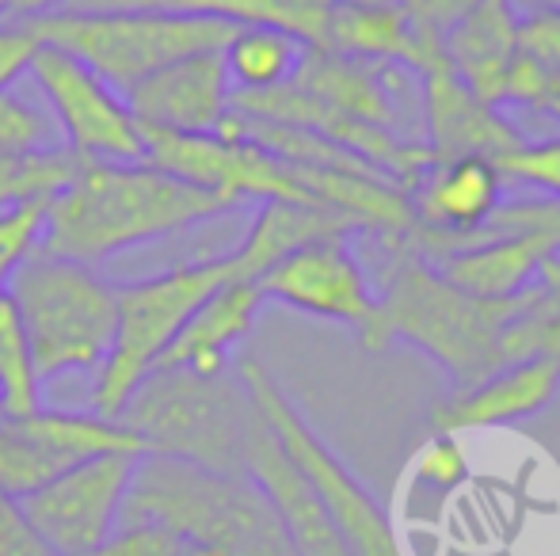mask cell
<instances>
[{"label":"cell","mask_w":560,"mask_h":556,"mask_svg":"<svg viewBox=\"0 0 560 556\" xmlns=\"http://www.w3.org/2000/svg\"><path fill=\"white\" fill-rule=\"evenodd\" d=\"M416 214L408 252H435L439 240H465L485 233L503 206V176L485 156L435 161L408 191Z\"/></svg>","instance_id":"cell-13"},{"label":"cell","mask_w":560,"mask_h":556,"mask_svg":"<svg viewBox=\"0 0 560 556\" xmlns=\"http://www.w3.org/2000/svg\"><path fill=\"white\" fill-rule=\"evenodd\" d=\"M416 476L423 484L439 492H454L457 484L469 476V461H465V450L457 442V435H435L416 458Z\"/></svg>","instance_id":"cell-31"},{"label":"cell","mask_w":560,"mask_h":556,"mask_svg":"<svg viewBox=\"0 0 560 556\" xmlns=\"http://www.w3.org/2000/svg\"><path fill=\"white\" fill-rule=\"evenodd\" d=\"M100 453H145L141 438L96 412L35 409L0 416V492L23 499Z\"/></svg>","instance_id":"cell-11"},{"label":"cell","mask_w":560,"mask_h":556,"mask_svg":"<svg viewBox=\"0 0 560 556\" xmlns=\"http://www.w3.org/2000/svg\"><path fill=\"white\" fill-rule=\"evenodd\" d=\"M184 545V537L156 522H122L96 556H179Z\"/></svg>","instance_id":"cell-33"},{"label":"cell","mask_w":560,"mask_h":556,"mask_svg":"<svg viewBox=\"0 0 560 556\" xmlns=\"http://www.w3.org/2000/svg\"><path fill=\"white\" fill-rule=\"evenodd\" d=\"M46 202L50 199H15L0 206V289H8L15 271L43 248Z\"/></svg>","instance_id":"cell-27"},{"label":"cell","mask_w":560,"mask_h":556,"mask_svg":"<svg viewBox=\"0 0 560 556\" xmlns=\"http://www.w3.org/2000/svg\"><path fill=\"white\" fill-rule=\"evenodd\" d=\"M546 115H553V119L560 122V96L553 99V104H549V107H546Z\"/></svg>","instance_id":"cell-39"},{"label":"cell","mask_w":560,"mask_h":556,"mask_svg":"<svg viewBox=\"0 0 560 556\" xmlns=\"http://www.w3.org/2000/svg\"><path fill=\"white\" fill-rule=\"evenodd\" d=\"M339 233H359L347 217H339L328 206H305V202H264L252 217L241 245L229 252L236 282H259L279 260L290 252L313 245L320 237Z\"/></svg>","instance_id":"cell-22"},{"label":"cell","mask_w":560,"mask_h":556,"mask_svg":"<svg viewBox=\"0 0 560 556\" xmlns=\"http://www.w3.org/2000/svg\"><path fill=\"white\" fill-rule=\"evenodd\" d=\"M485 233H541V237L553 240L557 252H560V199L511 202V206H500Z\"/></svg>","instance_id":"cell-32"},{"label":"cell","mask_w":560,"mask_h":556,"mask_svg":"<svg viewBox=\"0 0 560 556\" xmlns=\"http://www.w3.org/2000/svg\"><path fill=\"white\" fill-rule=\"evenodd\" d=\"M38 38L81 58L126 96L145 76L207 50H225L236 23L164 8H66L31 20Z\"/></svg>","instance_id":"cell-5"},{"label":"cell","mask_w":560,"mask_h":556,"mask_svg":"<svg viewBox=\"0 0 560 556\" xmlns=\"http://www.w3.org/2000/svg\"><path fill=\"white\" fill-rule=\"evenodd\" d=\"M347 237L351 233L320 237L275 263L256 282L264 301H279L287 309L310 312L320 320H339V324L362 332L377 309V294Z\"/></svg>","instance_id":"cell-12"},{"label":"cell","mask_w":560,"mask_h":556,"mask_svg":"<svg viewBox=\"0 0 560 556\" xmlns=\"http://www.w3.org/2000/svg\"><path fill=\"white\" fill-rule=\"evenodd\" d=\"M0 556H54L31 530L23 507L4 492H0Z\"/></svg>","instance_id":"cell-35"},{"label":"cell","mask_w":560,"mask_h":556,"mask_svg":"<svg viewBox=\"0 0 560 556\" xmlns=\"http://www.w3.org/2000/svg\"><path fill=\"white\" fill-rule=\"evenodd\" d=\"M518 38H523V50L560 81V8H538V12L523 15Z\"/></svg>","instance_id":"cell-34"},{"label":"cell","mask_w":560,"mask_h":556,"mask_svg":"<svg viewBox=\"0 0 560 556\" xmlns=\"http://www.w3.org/2000/svg\"><path fill=\"white\" fill-rule=\"evenodd\" d=\"M236 378L248 389L252 404L264 416L275 442L282 446V453L290 458V465L305 476L313 496L320 499L328 519L336 522L347 549L354 556H405L385 507L336 458L332 446L310 427V419L298 412V404L287 397V389L271 378V370L259 358H236Z\"/></svg>","instance_id":"cell-8"},{"label":"cell","mask_w":560,"mask_h":556,"mask_svg":"<svg viewBox=\"0 0 560 556\" xmlns=\"http://www.w3.org/2000/svg\"><path fill=\"white\" fill-rule=\"evenodd\" d=\"M264 294L256 282H225L218 294H210L202 301V309L184 324V332L176 335V343L168 347V355L161 358V366L172 370H191L202 378H218L229 374L236 347L248 340L252 324H256L259 309H264ZM156 366V370H161Z\"/></svg>","instance_id":"cell-20"},{"label":"cell","mask_w":560,"mask_h":556,"mask_svg":"<svg viewBox=\"0 0 560 556\" xmlns=\"http://www.w3.org/2000/svg\"><path fill=\"white\" fill-rule=\"evenodd\" d=\"M518 297L511 301L472 297L439 275L435 263L405 252L393 268L385 294L377 297L370 324L359 332V343L366 351H382L405 340L443 366L454 389H472L508 366L500 343Z\"/></svg>","instance_id":"cell-2"},{"label":"cell","mask_w":560,"mask_h":556,"mask_svg":"<svg viewBox=\"0 0 560 556\" xmlns=\"http://www.w3.org/2000/svg\"><path fill=\"white\" fill-rule=\"evenodd\" d=\"M35 358L38 386L61 374H100L115 343L118 286L96 268L38 248L8 282Z\"/></svg>","instance_id":"cell-6"},{"label":"cell","mask_w":560,"mask_h":556,"mask_svg":"<svg viewBox=\"0 0 560 556\" xmlns=\"http://www.w3.org/2000/svg\"><path fill=\"white\" fill-rule=\"evenodd\" d=\"M248 476L264 488V496L271 499L275 514H279L282 530H287L298 556H354L347 549L343 537H339L336 522L328 519V511L320 507V499L313 496V488L305 484V476L290 465L282 446L275 442L267 423L256 430V438H252Z\"/></svg>","instance_id":"cell-18"},{"label":"cell","mask_w":560,"mask_h":556,"mask_svg":"<svg viewBox=\"0 0 560 556\" xmlns=\"http://www.w3.org/2000/svg\"><path fill=\"white\" fill-rule=\"evenodd\" d=\"M43 38L31 20H0V92H12L35 66Z\"/></svg>","instance_id":"cell-30"},{"label":"cell","mask_w":560,"mask_h":556,"mask_svg":"<svg viewBox=\"0 0 560 556\" xmlns=\"http://www.w3.org/2000/svg\"><path fill=\"white\" fill-rule=\"evenodd\" d=\"M31 76L50 107L66 153H73L77 161L145 164V130L133 119L126 96H118L81 58L43 43Z\"/></svg>","instance_id":"cell-9"},{"label":"cell","mask_w":560,"mask_h":556,"mask_svg":"<svg viewBox=\"0 0 560 556\" xmlns=\"http://www.w3.org/2000/svg\"><path fill=\"white\" fill-rule=\"evenodd\" d=\"M145 453H100L15 499L54 556H96L122 527V507Z\"/></svg>","instance_id":"cell-10"},{"label":"cell","mask_w":560,"mask_h":556,"mask_svg":"<svg viewBox=\"0 0 560 556\" xmlns=\"http://www.w3.org/2000/svg\"><path fill=\"white\" fill-rule=\"evenodd\" d=\"M500 347L508 366L538 355L560 358V252L541 268V279L518 297Z\"/></svg>","instance_id":"cell-25"},{"label":"cell","mask_w":560,"mask_h":556,"mask_svg":"<svg viewBox=\"0 0 560 556\" xmlns=\"http://www.w3.org/2000/svg\"><path fill=\"white\" fill-rule=\"evenodd\" d=\"M141 130L164 134H218L233 111V81L225 73L222 50L184 58L161 73L145 76L126 92Z\"/></svg>","instance_id":"cell-14"},{"label":"cell","mask_w":560,"mask_h":556,"mask_svg":"<svg viewBox=\"0 0 560 556\" xmlns=\"http://www.w3.org/2000/svg\"><path fill=\"white\" fill-rule=\"evenodd\" d=\"M495 168H500L503 184H523L534 187V191L549 194V199H560V138H546V141H523L511 153L495 156Z\"/></svg>","instance_id":"cell-29"},{"label":"cell","mask_w":560,"mask_h":556,"mask_svg":"<svg viewBox=\"0 0 560 556\" xmlns=\"http://www.w3.org/2000/svg\"><path fill=\"white\" fill-rule=\"evenodd\" d=\"M77 0H8V20H38V15H54L73 8Z\"/></svg>","instance_id":"cell-36"},{"label":"cell","mask_w":560,"mask_h":556,"mask_svg":"<svg viewBox=\"0 0 560 556\" xmlns=\"http://www.w3.org/2000/svg\"><path fill=\"white\" fill-rule=\"evenodd\" d=\"M38 374L23 320L8 289H0V416H27L43 409L38 401Z\"/></svg>","instance_id":"cell-26"},{"label":"cell","mask_w":560,"mask_h":556,"mask_svg":"<svg viewBox=\"0 0 560 556\" xmlns=\"http://www.w3.org/2000/svg\"><path fill=\"white\" fill-rule=\"evenodd\" d=\"M54 149H61L54 119L12 92H0V156H35Z\"/></svg>","instance_id":"cell-28"},{"label":"cell","mask_w":560,"mask_h":556,"mask_svg":"<svg viewBox=\"0 0 560 556\" xmlns=\"http://www.w3.org/2000/svg\"><path fill=\"white\" fill-rule=\"evenodd\" d=\"M233 210L236 202L184 184L153 164L77 161L66 187L46 202L43 248L96 268L118 252L176 237Z\"/></svg>","instance_id":"cell-1"},{"label":"cell","mask_w":560,"mask_h":556,"mask_svg":"<svg viewBox=\"0 0 560 556\" xmlns=\"http://www.w3.org/2000/svg\"><path fill=\"white\" fill-rule=\"evenodd\" d=\"M0 20H8V0H0Z\"/></svg>","instance_id":"cell-40"},{"label":"cell","mask_w":560,"mask_h":556,"mask_svg":"<svg viewBox=\"0 0 560 556\" xmlns=\"http://www.w3.org/2000/svg\"><path fill=\"white\" fill-rule=\"evenodd\" d=\"M118 423L141 438L145 453L191 461L214 473H248L252 438L264 427L233 370L202 378L172 366L141 381Z\"/></svg>","instance_id":"cell-4"},{"label":"cell","mask_w":560,"mask_h":556,"mask_svg":"<svg viewBox=\"0 0 560 556\" xmlns=\"http://www.w3.org/2000/svg\"><path fill=\"white\" fill-rule=\"evenodd\" d=\"M294 88L320 99L325 107L347 115V119L370 122V127L393 130L397 107H393V66L359 61L336 50H305L302 66L294 73Z\"/></svg>","instance_id":"cell-21"},{"label":"cell","mask_w":560,"mask_h":556,"mask_svg":"<svg viewBox=\"0 0 560 556\" xmlns=\"http://www.w3.org/2000/svg\"><path fill=\"white\" fill-rule=\"evenodd\" d=\"M179 556H229V553H222V549H210V545H195V542H187L184 545V553Z\"/></svg>","instance_id":"cell-38"},{"label":"cell","mask_w":560,"mask_h":556,"mask_svg":"<svg viewBox=\"0 0 560 556\" xmlns=\"http://www.w3.org/2000/svg\"><path fill=\"white\" fill-rule=\"evenodd\" d=\"M518 20L523 15L511 0H480L443 31L446 61L454 66V73L492 107H500L503 81L523 54Z\"/></svg>","instance_id":"cell-19"},{"label":"cell","mask_w":560,"mask_h":556,"mask_svg":"<svg viewBox=\"0 0 560 556\" xmlns=\"http://www.w3.org/2000/svg\"><path fill=\"white\" fill-rule=\"evenodd\" d=\"M423 84V115H428V149L435 161H454V156H495L523 145L515 122L500 107L485 104L462 76L454 73L446 58L431 61L423 73H416Z\"/></svg>","instance_id":"cell-15"},{"label":"cell","mask_w":560,"mask_h":556,"mask_svg":"<svg viewBox=\"0 0 560 556\" xmlns=\"http://www.w3.org/2000/svg\"><path fill=\"white\" fill-rule=\"evenodd\" d=\"M310 46L294 35L275 27H236V35L225 43V73L233 81V92H271L294 81Z\"/></svg>","instance_id":"cell-24"},{"label":"cell","mask_w":560,"mask_h":556,"mask_svg":"<svg viewBox=\"0 0 560 556\" xmlns=\"http://www.w3.org/2000/svg\"><path fill=\"white\" fill-rule=\"evenodd\" d=\"M236 282L233 263L225 256L199 263H179L153 279L126 282L118 286V317H115V343L107 363L96 374L92 389V412L104 419H118L130 397L149 374L161 366L184 324L202 309L210 294Z\"/></svg>","instance_id":"cell-7"},{"label":"cell","mask_w":560,"mask_h":556,"mask_svg":"<svg viewBox=\"0 0 560 556\" xmlns=\"http://www.w3.org/2000/svg\"><path fill=\"white\" fill-rule=\"evenodd\" d=\"M122 522H156L229 556H298L271 499L248 473H214L161 453L138 461Z\"/></svg>","instance_id":"cell-3"},{"label":"cell","mask_w":560,"mask_h":556,"mask_svg":"<svg viewBox=\"0 0 560 556\" xmlns=\"http://www.w3.org/2000/svg\"><path fill=\"white\" fill-rule=\"evenodd\" d=\"M557 245L541 233H488L477 245H457L439 256L435 271L457 289L485 301H511L541 279Z\"/></svg>","instance_id":"cell-17"},{"label":"cell","mask_w":560,"mask_h":556,"mask_svg":"<svg viewBox=\"0 0 560 556\" xmlns=\"http://www.w3.org/2000/svg\"><path fill=\"white\" fill-rule=\"evenodd\" d=\"M336 0H161L164 12L218 15L236 27H275L294 35L298 43L320 50L328 31V12Z\"/></svg>","instance_id":"cell-23"},{"label":"cell","mask_w":560,"mask_h":556,"mask_svg":"<svg viewBox=\"0 0 560 556\" xmlns=\"http://www.w3.org/2000/svg\"><path fill=\"white\" fill-rule=\"evenodd\" d=\"M560 393V358L538 355L526 363H511L472 389H454L431 412L435 435H465V430L508 427L546 412Z\"/></svg>","instance_id":"cell-16"},{"label":"cell","mask_w":560,"mask_h":556,"mask_svg":"<svg viewBox=\"0 0 560 556\" xmlns=\"http://www.w3.org/2000/svg\"><path fill=\"white\" fill-rule=\"evenodd\" d=\"M480 0H428V12H431V20H435V27L439 31H446L454 20H462L469 8H477Z\"/></svg>","instance_id":"cell-37"}]
</instances>
